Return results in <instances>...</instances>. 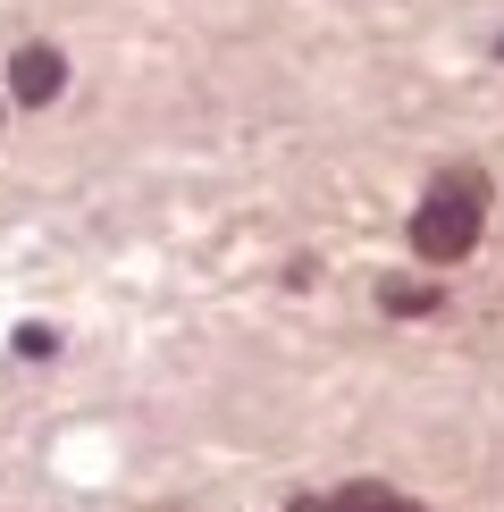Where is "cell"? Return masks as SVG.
I'll list each match as a JSON object with an SVG mask.
<instances>
[{
  "label": "cell",
  "mask_w": 504,
  "mask_h": 512,
  "mask_svg": "<svg viewBox=\"0 0 504 512\" xmlns=\"http://www.w3.org/2000/svg\"><path fill=\"white\" fill-rule=\"evenodd\" d=\"M328 512H420V504H404V496H395V487L362 479V487H336V496H328Z\"/></svg>",
  "instance_id": "obj_3"
},
{
  "label": "cell",
  "mask_w": 504,
  "mask_h": 512,
  "mask_svg": "<svg viewBox=\"0 0 504 512\" xmlns=\"http://www.w3.org/2000/svg\"><path fill=\"white\" fill-rule=\"evenodd\" d=\"M479 219H488L479 185L471 177H446L429 202L412 210V252H420V261H462V252L479 244Z\"/></svg>",
  "instance_id": "obj_1"
},
{
  "label": "cell",
  "mask_w": 504,
  "mask_h": 512,
  "mask_svg": "<svg viewBox=\"0 0 504 512\" xmlns=\"http://www.w3.org/2000/svg\"><path fill=\"white\" fill-rule=\"evenodd\" d=\"M59 84H68V59H59L51 42H26V51L9 59V93L26 101V110H42V101H59Z\"/></svg>",
  "instance_id": "obj_2"
},
{
  "label": "cell",
  "mask_w": 504,
  "mask_h": 512,
  "mask_svg": "<svg viewBox=\"0 0 504 512\" xmlns=\"http://www.w3.org/2000/svg\"><path fill=\"white\" fill-rule=\"evenodd\" d=\"M378 303H387L395 319H420V311H437V286H412V277H387V286H378Z\"/></svg>",
  "instance_id": "obj_4"
},
{
  "label": "cell",
  "mask_w": 504,
  "mask_h": 512,
  "mask_svg": "<svg viewBox=\"0 0 504 512\" xmlns=\"http://www.w3.org/2000/svg\"><path fill=\"white\" fill-rule=\"evenodd\" d=\"M496 59H504V42H496Z\"/></svg>",
  "instance_id": "obj_6"
},
{
  "label": "cell",
  "mask_w": 504,
  "mask_h": 512,
  "mask_svg": "<svg viewBox=\"0 0 504 512\" xmlns=\"http://www.w3.org/2000/svg\"><path fill=\"white\" fill-rule=\"evenodd\" d=\"M294 512H328V496H303V504H294Z\"/></svg>",
  "instance_id": "obj_5"
}]
</instances>
